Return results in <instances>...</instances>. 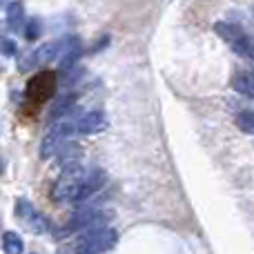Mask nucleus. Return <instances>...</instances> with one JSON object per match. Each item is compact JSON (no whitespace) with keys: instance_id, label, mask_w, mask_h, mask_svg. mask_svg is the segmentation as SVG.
<instances>
[{"instance_id":"nucleus-1","label":"nucleus","mask_w":254,"mask_h":254,"mask_svg":"<svg viewBox=\"0 0 254 254\" xmlns=\"http://www.w3.org/2000/svg\"><path fill=\"white\" fill-rule=\"evenodd\" d=\"M116 230L112 228H96V230H87L76 239L71 246L63 248L58 254H103L116 246Z\"/></svg>"},{"instance_id":"nucleus-2","label":"nucleus","mask_w":254,"mask_h":254,"mask_svg":"<svg viewBox=\"0 0 254 254\" xmlns=\"http://www.w3.org/2000/svg\"><path fill=\"white\" fill-rule=\"evenodd\" d=\"M85 176H87V172H85V167L78 165V163L65 165V170H63L61 176H58L56 185H54V190H52V198H54V201H58V203L76 201L78 190H80V185H83Z\"/></svg>"},{"instance_id":"nucleus-3","label":"nucleus","mask_w":254,"mask_h":254,"mask_svg":"<svg viewBox=\"0 0 254 254\" xmlns=\"http://www.w3.org/2000/svg\"><path fill=\"white\" fill-rule=\"evenodd\" d=\"M112 219V212H101V210H92V207H85V210L76 212L71 216V221L65 228L58 232V237H65V234H74V232H87V230H96V228H105V223Z\"/></svg>"},{"instance_id":"nucleus-4","label":"nucleus","mask_w":254,"mask_h":254,"mask_svg":"<svg viewBox=\"0 0 254 254\" xmlns=\"http://www.w3.org/2000/svg\"><path fill=\"white\" fill-rule=\"evenodd\" d=\"M214 29L239 56H243V58H248V61L254 63V38H250L246 31H241L239 27L230 25V22H216Z\"/></svg>"},{"instance_id":"nucleus-5","label":"nucleus","mask_w":254,"mask_h":254,"mask_svg":"<svg viewBox=\"0 0 254 254\" xmlns=\"http://www.w3.org/2000/svg\"><path fill=\"white\" fill-rule=\"evenodd\" d=\"M54 92H56V74L54 71H40V74H36L27 83L25 96H27V103L38 107L43 103H47L54 96Z\"/></svg>"},{"instance_id":"nucleus-6","label":"nucleus","mask_w":254,"mask_h":254,"mask_svg":"<svg viewBox=\"0 0 254 254\" xmlns=\"http://www.w3.org/2000/svg\"><path fill=\"white\" fill-rule=\"evenodd\" d=\"M16 216H18V221H20V223L25 225L29 232H34V234H45L49 230V221L45 219V216L40 214V212L36 210L29 201H25V198H20V201H18Z\"/></svg>"},{"instance_id":"nucleus-7","label":"nucleus","mask_w":254,"mask_h":254,"mask_svg":"<svg viewBox=\"0 0 254 254\" xmlns=\"http://www.w3.org/2000/svg\"><path fill=\"white\" fill-rule=\"evenodd\" d=\"M107 127L105 114L103 112H87L76 121V134H98Z\"/></svg>"},{"instance_id":"nucleus-8","label":"nucleus","mask_w":254,"mask_h":254,"mask_svg":"<svg viewBox=\"0 0 254 254\" xmlns=\"http://www.w3.org/2000/svg\"><path fill=\"white\" fill-rule=\"evenodd\" d=\"M103 183H105V172H103V170L87 172V176H85L83 185H80V190H78V196H76V201H85V198H89L94 192H98V190H101Z\"/></svg>"},{"instance_id":"nucleus-9","label":"nucleus","mask_w":254,"mask_h":254,"mask_svg":"<svg viewBox=\"0 0 254 254\" xmlns=\"http://www.w3.org/2000/svg\"><path fill=\"white\" fill-rule=\"evenodd\" d=\"M232 87L237 89L239 94H243V96L254 98V74L252 71H241V74H237L232 78Z\"/></svg>"},{"instance_id":"nucleus-10","label":"nucleus","mask_w":254,"mask_h":254,"mask_svg":"<svg viewBox=\"0 0 254 254\" xmlns=\"http://www.w3.org/2000/svg\"><path fill=\"white\" fill-rule=\"evenodd\" d=\"M22 20H25V4L11 2L7 9V27L11 31H18V29H22Z\"/></svg>"},{"instance_id":"nucleus-11","label":"nucleus","mask_w":254,"mask_h":254,"mask_svg":"<svg viewBox=\"0 0 254 254\" xmlns=\"http://www.w3.org/2000/svg\"><path fill=\"white\" fill-rule=\"evenodd\" d=\"M2 250H4V254H22V250H25V243H22L20 234L4 232V237H2Z\"/></svg>"},{"instance_id":"nucleus-12","label":"nucleus","mask_w":254,"mask_h":254,"mask_svg":"<svg viewBox=\"0 0 254 254\" xmlns=\"http://www.w3.org/2000/svg\"><path fill=\"white\" fill-rule=\"evenodd\" d=\"M237 125H239V129L246 131V134H254V112H243V114H239Z\"/></svg>"},{"instance_id":"nucleus-13","label":"nucleus","mask_w":254,"mask_h":254,"mask_svg":"<svg viewBox=\"0 0 254 254\" xmlns=\"http://www.w3.org/2000/svg\"><path fill=\"white\" fill-rule=\"evenodd\" d=\"M40 36V20L38 18H31L25 27V38L27 40H36Z\"/></svg>"},{"instance_id":"nucleus-14","label":"nucleus","mask_w":254,"mask_h":254,"mask_svg":"<svg viewBox=\"0 0 254 254\" xmlns=\"http://www.w3.org/2000/svg\"><path fill=\"white\" fill-rule=\"evenodd\" d=\"M0 52H2L4 56H13V54L18 52V47H16V43H13V40L2 38V40H0Z\"/></svg>"}]
</instances>
